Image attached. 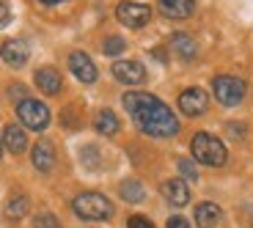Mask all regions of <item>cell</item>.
<instances>
[{
    "instance_id": "1",
    "label": "cell",
    "mask_w": 253,
    "mask_h": 228,
    "mask_svg": "<svg viewBox=\"0 0 253 228\" xmlns=\"http://www.w3.org/2000/svg\"><path fill=\"white\" fill-rule=\"evenodd\" d=\"M124 108L132 115L135 127L152 138H173L179 132V118L163 99L146 94V91H129L124 94Z\"/></svg>"
},
{
    "instance_id": "2",
    "label": "cell",
    "mask_w": 253,
    "mask_h": 228,
    "mask_svg": "<svg viewBox=\"0 0 253 228\" xmlns=\"http://www.w3.org/2000/svg\"><path fill=\"white\" fill-rule=\"evenodd\" d=\"M190 149H193L196 162L209 165V168H220V165L226 162V157H228L223 140L215 138V135H209V132H198L196 138H193V143H190Z\"/></svg>"
},
{
    "instance_id": "3",
    "label": "cell",
    "mask_w": 253,
    "mask_h": 228,
    "mask_svg": "<svg viewBox=\"0 0 253 228\" xmlns=\"http://www.w3.org/2000/svg\"><path fill=\"white\" fill-rule=\"evenodd\" d=\"M72 209H75L77 217L91 220V223H102V220L113 217V203L102 192H83V195H77L75 203H72Z\"/></svg>"
},
{
    "instance_id": "4",
    "label": "cell",
    "mask_w": 253,
    "mask_h": 228,
    "mask_svg": "<svg viewBox=\"0 0 253 228\" xmlns=\"http://www.w3.org/2000/svg\"><path fill=\"white\" fill-rule=\"evenodd\" d=\"M17 115H19V121H22V127L33 129V132H42V129H47V124H50V108L39 99L17 102Z\"/></svg>"
},
{
    "instance_id": "5",
    "label": "cell",
    "mask_w": 253,
    "mask_h": 228,
    "mask_svg": "<svg viewBox=\"0 0 253 228\" xmlns=\"http://www.w3.org/2000/svg\"><path fill=\"white\" fill-rule=\"evenodd\" d=\"M212 91H215V96H217L220 105L234 108V105L242 102V96H245V82H242L240 77H234V75H220V77L212 80Z\"/></svg>"
},
{
    "instance_id": "6",
    "label": "cell",
    "mask_w": 253,
    "mask_h": 228,
    "mask_svg": "<svg viewBox=\"0 0 253 228\" xmlns=\"http://www.w3.org/2000/svg\"><path fill=\"white\" fill-rule=\"evenodd\" d=\"M116 17H119L121 25L126 28H143L149 19H152V8L143 6V3H132V0H126L116 8Z\"/></svg>"
},
{
    "instance_id": "7",
    "label": "cell",
    "mask_w": 253,
    "mask_h": 228,
    "mask_svg": "<svg viewBox=\"0 0 253 228\" xmlns=\"http://www.w3.org/2000/svg\"><path fill=\"white\" fill-rule=\"evenodd\" d=\"M0 58H3L8 66L19 69V66L28 64V58H31V47H28L22 38H8V41H3V47H0Z\"/></svg>"
},
{
    "instance_id": "8",
    "label": "cell",
    "mask_w": 253,
    "mask_h": 228,
    "mask_svg": "<svg viewBox=\"0 0 253 228\" xmlns=\"http://www.w3.org/2000/svg\"><path fill=\"white\" fill-rule=\"evenodd\" d=\"M179 108H182L184 115H201L207 113L209 108V96L204 88H187L182 96H179Z\"/></svg>"
},
{
    "instance_id": "9",
    "label": "cell",
    "mask_w": 253,
    "mask_h": 228,
    "mask_svg": "<svg viewBox=\"0 0 253 228\" xmlns=\"http://www.w3.org/2000/svg\"><path fill=\"white\" fill-rule=\"evenodd\" d=\"M113 77L124 85H140L146 80V69L138 61H116L113 64Z\"/></svg>"
},
{
    "instance_id": "10",
    "label": "cell",
    "mask_w": 253,
    "mask_h": 228,
    "mask_svg": "<svg viewBox=\"0 0 253 228\" xmlns=\"http://www.w3.org/2000/svg\"><path fill=\"white\" fill-rule=\"evenodd\" d=\"M69 69H72V75H75L80 82H94L96 77H99L94 61H91L85 52H72L69 55Z\"/></svg>"
},
{
    "instance_id": "11",
    "label": "cell",
    "mask_w": 253,
    "mask_h": 228,
    "mask_svg": "<svg viewBox=\"0 0 253 228\" xmlns=\"http://www.w3.org/2000/svg\"><path fill=\"white\" fill-rule=\"evenodd\" d=\"M31 159H33V165H36V171H42V173L52 171V165H55V149H52V143L39 140L31 152Z\"/></svg>"
},
{
    "instance_id": "12",
    "label": "cell",
    "mask_w": 253,
    "mask_h": 228,
    "mask_svg": "<svg viewBox=\"0 0 253 228\" xmlns=\"http://www.w3.org/2000/svg\"><path fill=\"white\" fill-rule=\"evenodd\" d=\"M196 0H160V11L171 19H184L193 14Z\"/></svg>"
},
{
    "instance_id": "13",
    "label": "cell",
    "mask_w": 253,
    "mask_h": 228,
    "mask_svg": "<svg viewBox=\"0 0 253 228\" xmlns=\"http://www.w3.org/2000/svg\"><path fill=\"white\" fill-rule=\"evenodd\" d=\"M3 146L8 149L11 154H22L28 149V135L22 132V127L11 124V127L3 129Z\"/></svg>"
},
{
    "instance_id": "14",
    "label": "cell",
    "mask_w": 253,
    "mask_h": 228,
    "mask_svg": "<svg viewBox=\"0 0 253 228\" xmlns=\"http://www.w3.org/2000/svg\"><path fill=\"white\" fill-rule=\"evenodd\" d=\"M163 195L168 198L173 206H184V203L190 201V190H187V184H184V179H171V182H165L163 184Z\"/></svg>"
},
{
    "instance_id": "15",
    "label": "cell",
    "mask_w": 253,
    "mask_h": 228,
    "mask_svg": "<svg viewBox=\"0 0 253 228\" xmlns=\"http://www.w3.org/2000/svg\"><path fill=\"white\" fill-rule=\"evenodd\" d=\"M220 217H223V212H220V206L217 203H198L196 206V223H198V228H215L217 223H220Z\"/></svg>"
},
{
    "instance_id": "16",
    "label": "cell",
    "mask_w": 253,
    "mask_h": 228,
    "mask_svg": "<svg viewBox=\"0 0 253 228\" xmlns=\"http://www.w3.org/2000/svg\"><path fill=\"white\" fill-rule=\"evenodd\" d=\"M36 85L44 91V94H58L63 82H61V75H58L52 66H44V69L36 72Z\"/></svg>"
},
{
    "instance_id": "17",
    "label": "cell",
    "mask_w": 253,
    "mask_h": 228,
    "mask_svg": "<svg viewBox=\"0 0 253 228\" xmlns=\"http://www.w3.org/2000/svg\"><path fill=\"white\" fill-rule=\"evenodd\" d=\"M171 50L176 52L179 58H196V52H198V44H196V38L193 36H187V33H173L171 36Z\"/></svg>"
},
{
    "instance_id": "18",
    "label": "cell",
    "mask_w": 253,
    "mask_h": 228,
    "mask_svg": "<svg viewBox=\"0 0 253 228\" xmlns=\"http://www.w3.org/2000/svg\"><path fill=\"white\" fill-rule=\"evenodd\" d=\"M94 129L99 135H116L121 129L119 115H116L113 110H99V113H96V118H94Z\"/></svg>"
},
{
    "instance_id": "19",
    "label": "cell",
    "mask_w": 253,
    "mask_h": 228,
    "mask_svg": "<svg viewBox=\"0 0 253 228\" xmlns=\"http://www.w3.org/2000/svg\"><path fill=\"white\" fill-rule=\"evenodd\" d=\"M119 192H121V198H124V201H129V203H140V201L146 198L143 184L135 182V179H126V182H121Z\"/></svg>"
},
{
    "instance_id": "20",
    "label": "cell",
    "mask_w": 253,
    "mask_h": 228,
    "mask_svg": "<svg viewBox=\"0 0 253 228\" xmlns=\"http://www.w3.org/2000/svg\"><path fill=\"white\" fill-rule=\"evenodd\" d=\"M28 215V198L25 195H14L11 201L6 203V217L8 220H22Z\"/></svg>"
},
{
    "instance_id": "21",
    "label": "cell",
    "mask_w": 253,
    "mask_h": 228,
    "mask_svg": "<svg viewBox=\"0 0 253 228\" xmlns=\"http://www.w3.org/2000/svg\"><path fill=\"white\" fill-rule=\"evenodd\" d=\"M124 38H119V36H110V38H105V44H102V52L105 55H110V58H116V55H121L124 52Z\"/></svg>"
},
{
    "instance_id": "22",
    "label": "cell",
    "mask_w": 253,
    "mask_h": 228,
    "mask_svg": "<svg viewBox=\"0 0 253 228\" xmlns=\"http://www.w3.org/2000/svg\"><path fill=\"white\" fill-rule=\"evenodd\" d=\"M33 228H61V223H58L55 215L42 212V215H36V220H33Z\"/></svg>"
},
{
    "instance_id": "23",
    "label": "cell",
    "mask_w": 253,
    "mask_h": 228,
    "mask_svg": "<svg viewBox=\"0 0 253 228\" xmlns=\"http://www.w3.org/2000/svg\"><path fill=\"white\" fill-rule=\"evenodd\" d=\"M179 171H182V176L187 179V182H196V179H198L196 165L190 162V159H179Z\"/></svg>"
},
{
    "instance_id": "24",
    "label": "cell",
    "mask_w": 253,
    "mask_h": 228,
    "mask_svg": "<svg viewBox=\"0 0 253 228\" xmlns=\"http://www.w3.org/2000/svg\"><path fill=\"white\" fill-rule=\"evenodd\" d=\"M126 228H154V223L149 220V217H143V215H132L129 220H126Z\"/></svg>"
},
{
    "instance_id": "25",
    "label": "cell",
    "mask_w": 253,
    "mask_h": 228,
    "mask_svg": "<svg viewBox=\"0 0 253 228\" xmlns=\"http://www.w3.org/2000/svg\"><path fill=\"white\" fill-rule=\"evenodd\" d=\"M8 22H11V8L6 0H0V28H6Z\"/></svg>"
},
{
    "instance_id": "26",
    "label": "cell",
    "mask_w": 253,
    "mask_h": 228,
    "mask_svg": "<svg viewBox=\"0 0 253 228\" xmlns=\"http://www.w3.org/2000/svg\"><path fill=\"white\" fill-rule=\"evenodd\" d=\"M168 228H190V223L184 220L182 215H173L171 220H168Z\"/></svg>"
},
{
    "instance_id": "27",
    "label": "cell",
    "mask_w": 253,
    "mask_h": 228,
    "mask_svg": "<svg viewBox=\"0 0 253 228\" xmlns=\"http://www.w3.org/2000/svg\"><path fill=\"white\" fill-rule=\"evenodd\" d=\"M11 96H14V99H19V102L28 99V96H25V85H11Z\"/></svg>"
},
{
    "instance_id": "28",
    "label": "cell",
    "mask_w": 253,
    "mask_h": 228,
    "mask_svg": "<svg viewBox=\"0 0 253 228\" xmlns=\"http://www.w3.org/2000/svg\"><path fill=\"white\" fill-rule=\"evenodd\" d=\"M228 129H231V135H234V138H242V132H245V127H242V124H228Z\"/></svg>"
},
{
    "instance_id": "29",
    "label": "cell",
    "mask_w": 253,
    "mask_h": 228,
    "mask_svg": "<svg viewBox=\"0 0 253 228\" xmlns=\"http://www.w3.org/2000/svg\"><path fill=\"white\" fill-rule=\"evenodd\" d=\"M42 3H47V6H52V3H61V0H42Z\"/></svg>"
},
{
    "instance_id": "30",
    "label": "cell",
    "mask_w": 253,
    "mask_h": 228,
    "mask_svg": "<svg viewBox=\"0 0 253 228\" xmlns=\"http://www.w3.org/2000/svg\"><path fill=\"white\" fill-rule=\"evenodd\" d=\"M0 152H3V143H0Z\"/></svg>"
}]
</instances>
